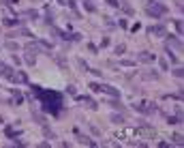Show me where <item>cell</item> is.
Listing matches in <instances>:
<instances>
[{
	"label": "cell",
	"instance_id": "obj_20",
	"mask_svg": "<svg viewBox=\"0 0 184 148\" xmlns=\"http://www.w3.org/2000/svg\"><path fill=\"white\" fill-rule=\"evenodd\" d=\"M124 49H126L124 45H116V49H113V54H118V56H120V54L124 52Z\"/></svg>",
	"mask_w": 184,
	"mask_h": 148
},
{
	"label": "cell",
	"instance_id": "obj_30",
	"mask_svg": "<svg viewBox=\"0 0 184 148\" xmlns=\"http://www.w3.org/2000/svg\"><path fill=\"white\" fill-rule=\"evenodd\" d=\"M88 88H92V90H94V92H99V84H94V82H92V84H90Z\"/></svg>",
	"mask_w": 184,
	"mask_h": 148
},
{
	"label": "cell",
	"instance_id": "obj_19",
	"mask_svg": "<svg viewBox=\"0 0 184 148\" xmlns=\"http://www.w3.org/2000/svg\"><path fill=\"white\" fill-rule=\"evenodd\" d=\"M84 7H86V11H90V13H94V11H97V7L92 5V2H84Z\"/></svg>",
	"mask_w": 184,
	"mask_h": 148
},
{
	"label": "cell",
	"instance_id": "obj_18",
	"mask_svg": "<svg viewBox=\"0 0 184 148\" xmlns=\"http://www.w3.org/2000/svg\"><path fill=\"white\" fill-rule=\"evenodd\" d=\"M141 77H144V80H156V77H158V73H144Z\"/></svg>",
	"mask_w": 184,
	"mask_h": 148
},
{
	"label": "cell",
	"instance_id": "obj_10",
	"mask_svg": "<svg viewBox=\"0 0 184 148\" xmlns=\"http://www.w3.org/2000/svg\"><path fill=\"white\" fill-rule=\"evenodd\" d=\"M77 140H79V144H88V146H97V142H92L90 137H86V135H79V133H77Z\"/></svg>",
	"mask_w": 184,
	"mask_h": 148
},
{
	"label": "cell",
	"instance_id": "obj_29",
	"mask_svg": "<svg viewBox=\"0 0 184 148\" xmlns=\"http://www.w3.org/2000/svg\"><path fill=\"white\" fill-rule=\"evenodd\" d=\"M118 26H120V28H126L128 24H126V19H120V21H118Z\"/></svg>",
	"mask_w": 184,
	"mask_h": 148
},
{
	"label": "cell",
	"instance_id": "obj_26",
	"mask_svg": "<svg viewBox=\"0 0 184 148\" xmlns=\"http://www.w3.org/2000/svg\"><path fill=\"white\" fill-rule=\"evenodd\" d=\"M66 92H68V94H73V97L77 94V90H75V86H68V88H66Z\"/></svg>",
	"mask_w": 184,
	"mask_h": 148
},
{
	"label": "cell",
	"instance_id": "obj_11",
	"mask_svg": "<svg viewBox=\"0 0 184 148\" xmlns=\"http://www.w3.org/2000/svg\"><path fill=\"white\" fill-rule=\"evenodd\" d=\"M109 105H111L113 110H122V112H124V105H122L120 101H116V97H113V99H111V101H109Z\"/></svg>",
	"mask_w": 184,
	"mask_h": 148
},
{
	"label": "cell",
	"instance_id": "obj_14",
	"mask_svg": "<svg viewBox=\"0 0 184 148\" xmlns=\"http://www.w3.org/2000/svg\"><path fill=\"white\" fill-rule=\"evenodd\" d=\"M120 7H122V11H124L126 15H133V7H131V5H126V2H120Z\"/></svg>",
	"mask_w": 184,
	"mask_h": 148
},
{
	"label": "cell",
	"instance_id": "obj_21",
	"mask_svg": "<svg viewBox=\"0 0 184 148\" xmlns=\"http://www.w3.org/2000/svg\"><path fill=\"white\" fill-rule=\"evenodd\" d=\"M26 64L34 67V56H32V54H28V56H26Z\"/></svg>",
	"mask_w": 184,
	"mask_h": 148
},
{
	"label": "cell",
	"instance_id": "obj_27",
	"mask_svg": "<svg viewBox=\"0 0 184 148\" xmlns=\"http://www.w3.org/2000/svg\"><path fill=\"white\" fill-rule=\"evenodd\" d=\"M158 64H160V69H163V71H167V69H169V64H167V62H165V60H160V62H158Z\"/></svg>",
	"mask_w": 184,
	"mask_h": 148
},
{
	"label": "cell",
	"instance_id": "obj_28",
	"mask_svg": "<svg viewBox=\"0 0 184 148\" xmlns=\"http://www.w3.org/2000/svg\"><path fill=\"white\" fill-rule=\"evenodd\" d=\"M176 30H178V35H182V21H176Z\"/></svg>",
	"mask_w": 184,
	"mask_h": 148
},
{
	"label": "cell",
	"instance_id": "obj_17",
	"mask_svg": "<svg viewBox=\"0 0 184 148\" xmlns=\"http://www.w3.org/2000/svg\"><path fill=\"white\" fill-rule=\"evenodd\" d=\"M111 120L116 122V125H122V122H124V118H122V116H118V114H111Z\"/></svg>",
	"mask_w": 184,
	"mask_h": 148
},
{
	"label": "cell",
	"instance_id": "obj_7",
	"mask_svg": "<svg viewBox=\"0 0 184 148\" xmlns=\"http://www.w3.org/2000/svg\"><path fill=\"white\" fill-rule=\"evenodd\" d=\"M165 37H167V47H173L176 52H182V43H180V39L169 37V35H165Z\"/></svg>",
	"mask_w": 184,
	"mask_h": 148
},
{
	"label": "cell",
	"instance_id": "obj_6",
	"mask_svg": "<svg viewBox=\"0 0 184 148\" xmlns=\"http://www.w3.org/2000/svg\"><path fill=\"white\" fill-rule=\"evenodd\" d=\"M11 82H13V84H28V75H26L24 71H17V73H13Z\"/></svg>",
	"mask_w": 184,
	"mask_h": 148
},
{
	"label": "cell",
	"instance_id": "obj_16",
	"mask_svg": "<svg viewBox=\"0 0 184 148\" xmlns=\"http://www.w3.org/2000/svg\"><path fill=\"white\" fill-rule=\"evenodd\" d=\"M17 21H19V19H13V17H7V19H2V24H5V26H15Z\"/></svg>",
	"mask_w": 184,
	"mask_h": 148
},
{
	"label": "cell",
	"instance_id": "obj_23",
	"mask_svg": "<svg viewBox=\"0 0 184 148\" xmlns=\"http://www.w3.org/2000/svg\"><path fill=\"white\" fill-rule=\"evenodd\" d=\"M173 144H178V146L182 144V135H180V133H176V135H173Z\"/></svg>",
	"mask_w": 184,
	"mask_h": 148
},
{
	"label": "cell",
	"instance_id": "obj_12",
	"mask_svg": "<svg viewBox=\"0 0 184 148\" xmlns=\"http://www.w3.org/2000/svg\"><path fill=\"white\" fill-rule=\"evenodd\" d=\"M13 99H15V103H17V105H19L21 101H24V97H21V92H19L17 88H13Z\"/></svg>",
	"mask_w": 184,
	"mask_h": 148
},
{
	"label": "cell",
	"instance_id": "obj_8",
	"mask_svg": "<svg viewBox=\"0 0 184 148\" xmlns=\"http://www.w3.org/2000/svg\"><path fill=\"white\" fill-rule=\"evenodd\" d=\"M0 75L7 77V80L11 82V77H13V69H11L9 64H5V62H0Z\"/></svg>",
	"mask_w": 184,
	"mask_h": 148
},
{
	"label": "cell",
	"instance_id": "obj_4",
	"mask_svg": "<svg viewBox=\"0 0 184 148\" xmlns=\"http://www.w3.org/2000/svg\"><path fill=\"white\" fill-rule=\"evenodd\" d=\"M148 35H154V37H165V35H167V30H165L163 24H156V26H150V28H148Z\"/></svg>",
	"mask_w": 184,
	"mask_h": 148
},
{
	"label": "cell",
	"instance_id": "obj_1",
	"mask_svg": "<svg viewBox=\"0 0 184 148\" xmlns=\"http://www.w3.org/2000/svg\"><path fill=\"white\" fill-rule=\"evenodd\" d=\"M30 90H32V97H36L41 101V107L43 112H47L52 116H58L60 110H62V94L56 92V90H45L43 86L39 84H30Z\"/></svg>",
	"mask_w": 184,
	"mask_h": 148
},
{
	"label": "cell",
	"instance_id": "obj_2",
	"mask_svg": "<svg viewBox=\"0 0 184 148\" xmlns=\"http://www.w3.org/2000/svg\"><path fill=\"white\" fill-rule=\"evenodd\" d=\"M167 11H169V9H167L163 2H158V0H156L154 5L146 7V13H148L150 17H154V19H160V15H163V13H167Z\"/></svg>",
	"mask_w": 184,
	"mask_h": 148
},
{
	"label": "cell",
	"instance_id": "obj_5",
	"mask_svg": "<svg viewBox=\"0 0 184 148\" xmlns=\"http://www.w3.org/2000/svg\"><path fill=\"white\" fill-rule=\"evenodd\" d=\"M75 99H77V101H84L90 110H97V107H99V105H97V101H94L92 97H86V94H81V97H79V94H75Z\"/></svg>",
	"mask_w": 184,
	"mask_h": 148
},
{
	"label": "cell",
	"instance_id": "obj_15",
	"mask_svg": "<svg viewBox=\"0 0 184 148\" xmlns=\"http://www.w3.org/2000/svg\"><path fill=\"white\" fill-rule=\"evenodd\" d=\"M24 15H26V17H30V19H39V13H36L34 9H30V11H24Z\"/></svg>",
	"mask_w": 184,
	"mask_h": 148
},
{
	"label": "cell",
	"instance_id": "obj_22",
	"mask_svg": "<svg viewBox=\"0 0 184 148\" xmlns=\"http://www.w3.org/2000/svg\"><path fill=\"white\" fill-rule=\"evenodd\" d=\"M122 67H135V60H120Z\"/></svg>",
	"mask_w": 184,
	"mask_h": 148
},
{
	"label": "cell",
	"instance_id": "obj_13",
	"mask_svg": "<svg viewBox=\"0 0 184 148\" xmlns=\"http://www.w3.org/2000/svg\"><path fill=\"white\" fill-rule=\"evenodd\" d=\"M167 122H169V125H180L182 116H167Z\"/></svg>",
	"mask_w": 184,
	"mask_h": 148
},
{
	"label": "cell",
	"instance_id": "obj_9",
	"mask_svg": "<svg viewBox=\"0 0 184 148\" xmlns=\"http://www.w3.org/2000/svg\"><path fill=\"white\" fill-rule=\"evenodd\" d=\"M137 60H139V62H154V60H156V56H154V54H150V52H141L139 56H137Z\"/></svg>",
	"mask_w": 184,
	"mask_h": 148
},
{
	"label": "cell",
	"instance_id": "obj_25",
	"mask_svg": "<svg viewBox=\"0 0 184 148\" xmlns=\"http://www.w3.org/2000/svg\"><path fill=\"white\" fill-rule=\"evenodd\" d=\"M171 73H173L176 77H182V75H184V71H182V69H176V71H171Z\"/></svg>",
	"mask_w": 184,
	"mask_h": 148
},
{
	"label": "cell",
	"instance_id": "obj_24",
	"mask_svg": "<svg viewBox=\"0 0 184 148\" xmlns=\"http://www.w3.org/2000/svg\"><path fill=\"white\" fill-rule=\"evenodd\" d=\"M105 2H107L109 7H120V2H118V0H105Z\"/></svg>",
	"mask_w": 184,
	"mask_h": 148
},
{
	"label": "cell",
	"instance_id": "obj_3",
	"mask_svg": "<svg viewBox=\"0 0 184 148\" xmlns=\"http://www.w3.org/2000/svg\"><path fill=\"white\" fill-rule=\"evenodd\" d=\"M99 92H105V94H109V97L120 99V90L113 88V86H107V84H99Z\"/></svg>",
	"mask_w": 184,
	"mask_h": 148
}]
</instances>
